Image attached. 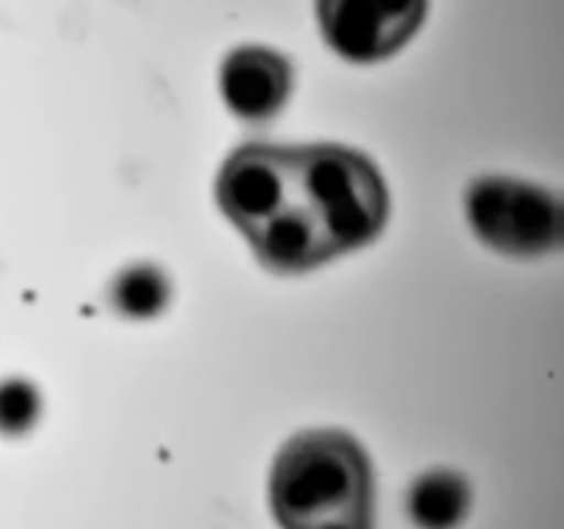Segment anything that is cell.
I'll use <instances>...</instances> for the list:
<instances>
[{"mask_svg": "<svg viewBox=\"0 0 564 529\" xmlns=\"http://www.w3.org/2000/svg\"><path fill=\"white\" fill-rule=\"evenodd\" d=\"M218 204L279 273L372 242L389 218V191L372 160L336 143L237 149L220 169Z\"/></svg>", "mask_w": 564, "mask_h": 529, "instance_id": "obj_1", "label": "cell"}, {"mask_svg": "<svg viewBox=\"0 0 564 529\" xmlns=\"http://www.w3.org/2000/svg\"><path fill=\"white\" fill-rule=\"evenodd\" d=\"M281 529H372L375 485L364 446L345 430H306L284 444L270 474Z\"/></svg>", "mask_w": 564, "mask_h": 529, "instance_id": "obj_2", "label": "cell"}, {"mask_svg": "<svg viewBox=\"0 0 564 529\" xmlns=\"http://www.w3.org/2000/svg\"><path fill=\"white\" fill-rule=\"evenodd\" d=\"M468 218L485 242L510 253H538L560 240V207L554 198L505 176L474 182Z\"/></svg>", "mask_w": 564, "mask_h": 529, "instance_id": "obj_3", "label": "cell"}, {"mask_svg": "<svg viewBox=\"0 0 564 529\" xmlns=\"http://www.w3.org/2000/svg\"><path fill=\"white\" fill-rule=\"evenodd\" d=\"M427 14V0H317L323 36L356 64H375L405 47Z\"/></svg>", "mask_w": 564, "mask_h": 529, "instance_id": "obj_4", "label": "cell"}, {"mask_svg": "<svg viewBox=\"0 0 564 529\" xmlns=\"http://www.w3.org/2000/svg\"><path fill=\"white\" fill-rule=\"evenodd\" d=\"M292 88V66L281 53L246 44L226 55L220 91L240 119L264 121L284 108Z\"/></svg>", "mask_w": 564, "mask_h": 529, "instance_id": "obj_5", "label": "cell"}, {"mask_svg": "<svg viewBox=\"0 0 564 529\" xmlns=\"http://www.w3.org/2000/svg\"><path fill=\"white\" fill-rule=\"evenodd\" d=\"M468 485L455 472H430L416 479L408 510L422 529H455L468 512Z\"/></svg>", "mask_w": 564, "mask_h": 529, "instance_id": "obj_6", "label": "cell"}, {"mask_svg": "<svg viewBox=\"0 0 564 529\" xmlns=\"http://www.w3.org/2000/svg\"><path fill=\"white\" fill-rule=\"evenodd\" d=\"M169 295V279L154 264H132L113 284V303L130 317H152L163 312Z\"/></svg>", "mask_w": 564, "mask_h": 529, "instance_id": "obj_7", "label": "cell"}, {"mask_svg": "<svg viewBox=\"0 0 564 529\" xmlns=\"http://www.w3.org/2000/svg\"><path fill=\"white\" fill-rule=\"evenodd\" d=\"M39 417V391L28 380H0V433L22 435Z\"/></svg>", "mask_w": 564, "mask_h": 529, "instance_id": "obj_8", "label": "cell"}]
</instances>
